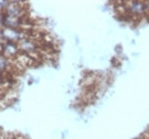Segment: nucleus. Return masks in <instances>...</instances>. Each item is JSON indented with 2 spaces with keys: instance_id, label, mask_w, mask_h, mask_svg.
<instances>
[{
  "instance_id": "1",
  "label": "nucleus",
  "mask_w": 149,
  "mask_h": 139,
  "mask_svg": "<svg viewBox=\"0 0 149 139\" xmlns=\"http://www.w3.org/2000/svg\"><path fill=\"white\" fill-rule=\"evenodd\" d=\"M124 7H125L124 17L136 18L147 14L146 2H143V1H126V2H124Z\"/></svg>"
},
{
  "instance_id": "2",
  "label": "nucleus",
  "mask_w": 149,
  "mask_h": 139,
  "mask_svg": "<svg viewBox=\"0 0 149 139\" xmlns=\"http://www.w3.org/2000/svg\"><path fill=\"white\" fill-rule=\"evenodd\" d=\"M19 47L21 52H24V54H28V55L40 52V47H39L38 41H36L35 39L28 38V36H25L22 40H19Z\"/></svg>"
},
{
  "instance_id": "3",
  "label": "nucleus",
  "mask_w": 149,
  "mask_h": 139,
  "mask_svg": "<svg viewBox=\"0 0 149 139\" xmlns=\"http://www.w3.org/2000/svg\"><path fill=\"white\" fill-rule=\"evenodd\" d=\"M8 16H13V17L23 18L25 16V10H24V6L22 2L17 1H9L7 7L5 8L3 12H1Z\"/></svg>"
},
{
  "instance_id": "4",
  "label": "nucleus",
  "mask_w": 149,
  "mask_h": 139,
  "mask_svg": "<svg viewBox=\"0 0 149 139\" xmlns=\"http://www.w3.org/2000/svg\"><path fill=\"white\" fill-rule=\"evenodd\" d=\"M21 52L17 42H12V41H1V54L6 56L9 59H15L19 54Z\"/></svg>"
},
{
  "instance_id": "5",
  "label": "nucleus",
  "mask_w": 149,
  "mask_h": 139,
  "mask_svg": "<svg viewBox=\"0 0 149 139\" xmlns=\"http://www.w3.org/2000/svg\"><path fill=\"white\" fill-rule=\"evenodd\" d=\"M12 63H10V59L7 58L6 56H3L1 52H0V70L3 72V71H7V70L10 67Z\"/></svg>"
},
{
  "instance_id": "6",
  "label": "nucleus",
  "mask_w": 149,
  "mask_h": 139,
  "mask_svg": "<svg viewBox=\"0 0 149 139\" xmlns=\"http://www.w3.org/2000/svg\"><path fill=\"white\" fill-rule=\"evenodd\" d=\"M3 82H5V79H3V74L0 75V89L3 87Z\"/></svg>"
},
{
  "instance_id": "7",
  "label": "nucleus",
  "mask_w": 149,
  "mask_h": 139,
  "mask_svg": "<svg viewBox=\"0 0 149 139\" xmlns=\"http://www.w3.org/2000/svg\"><path fill=\"white\" fill-rule=\"evenodd\" d=\"M146 12L147 14H149V1H146Z\"/></svg>"
},
{
  "instance_id": "8",
  "label": "nucleus",
  "mask_w": 149,
  "mask_h": 139,
  "mask_svg": "<svg viewBox=\"0 0 149 139\" xmlns=\"http://www.w3.org/2000/svg\"><path fill=\"white\" fill-rule=\"evenodd\" d=\"M2 41V30H0V42Z\"/></svg>"
},
{
  "instance_id": "9",
  "label": "nucleus",
  "mask_w": 149,
  "mask_h": 139,
  "mask_svg": "<svg viewBox=\"0 0 149 139\" xmlns=\"http://www.w3.org/2000/svg\"><path fill=\"white\" fill-rule=\"evenodd\" d=\"M0 25H2V18H1V13H0Z\"/></svg>"
},
{
  "instance_id": "10",
  "label": "nucleus",
  "mask_w": 149,
  "mask_h": 139,
  "mask_svg": "<svg viewBox=\"0 0 149 139\" xmlns=\"http://www.w3.org/2000/svg\"><path fill=\"white\" fill-rule=\"evenodd\" d=\"M0 75H2V71L1 70H0Z\"/></svg>"
}]
</instances>
